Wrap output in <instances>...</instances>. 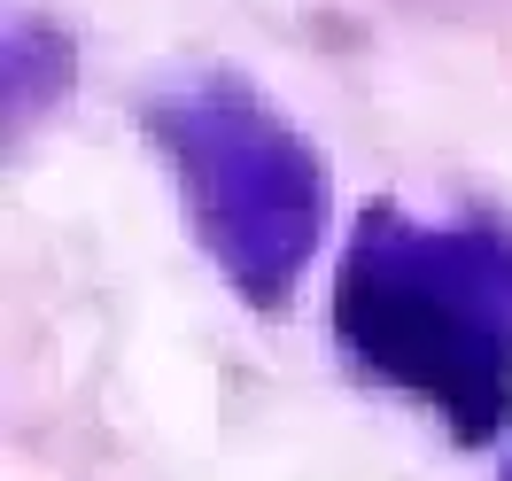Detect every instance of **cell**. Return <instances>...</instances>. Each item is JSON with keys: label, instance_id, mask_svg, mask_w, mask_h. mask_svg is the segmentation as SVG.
Returning a JSON list of instances; mask_svg holds the SVG:
<instances>
[{"label": "cell", "instance_id": "cell-1", "mask_svg": "<svg viewBox=\"0 0 512 481\" xmlns=\"http://www.w3.org/2000/svg\"><path fill=\"white\" fill-rule=\"evenodd\" d=\"M334 319L373 373L435 396L466 427L505 419L512 381V233L373 210L342 257Z\"/></svg>", "mask_w": 512, "mask_h": 481}, {"label": "cell", "instance_id": "cell-2", "mask_svg": "<svg viewBox=\"0 0 512 481\" xmlns=\"http://www.w3.org/2000/svg\"><path fill=\"white\" fill-rule=\"evenodd\" d=\"M148 132L163 163L179 171L218 264L264 303L288 295L326 225V171L303 148V132L280 125L233 78H194L179 94H163L148 109Z\"/></svg>", "mask_w": 512, "mask_h": 481}]
</instances>
